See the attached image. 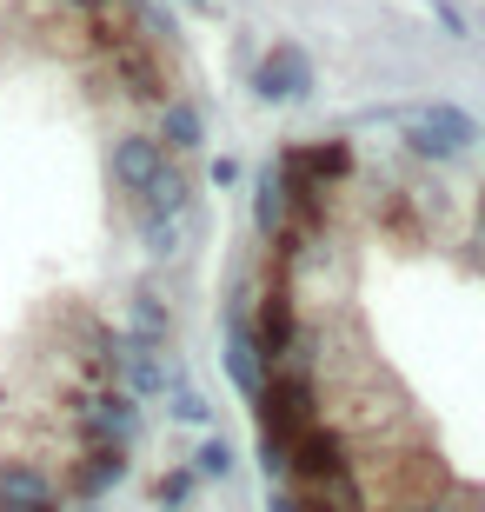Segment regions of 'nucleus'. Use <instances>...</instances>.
Listing matches in <instances>:
<instances>
[{
	"label": "nucleus",
	"mask_w": 485,
	"mask_h": 512,
	"mask_svg": "<svg viewBox=\"0 0 485 512\" xmlns=\"http://www.w3.org/2000/svg\"><path fill=\"white\" fill-rule=\"evenodd\" d=\"M253 233H260L266 247H280L286 233H293V187H286L280 167H266L260 187H253Z\"/></svg>",
	"instance_id": "7"
},
{
	"label": "nucleus",
	"mask_w": 485,
	"mask_h": 512,
	"mask_svg": "<svg viewBox=\"0 0 485 512\" xmlns=\"http://www.w3.org/2000/svg\"><path fill=\"white\" fill-rule=\"evenodd\" d=\"M200 473L206 479H226V473H233V446H226V439H206V446H200Z\"/></svg>",
	"instance_id": "13"
},
{
	"label": "nucleus",
	"mask_w": 485,
	"mask_h": 512,
	"mask_svg": "<svg viewBox=\"0 0 485 512\" xmlns=\"http://www.w3.org/2000/svg\"><path fill=\"white\" fill-rule=\"evenodd\" d=\"M167 153H200L206 147V120H200V107L193 100H167L160 107V133H153Z\"/></svg>",
	"instance_id": "8"
},
{
	"label": "nucleus",
	"mask_w": 485,
	"mask_h": 512,
	"mask_svg": "<svg viewBox=\"0 0 485 512\" xmlns=\"http://www.w3.org/2000/svg\"><path fill=\"white\" fill-rule=\"evenodd\" d=\"M253 340H260V360L266 373L273 366H286L299 353V306H293V266L273 260V273H266L260 286V320H253Z\"/></svg>",
	"instance_id": "2"
},
{
	"label": "nucleus",
	"mask_w": 485,
	"mask_h": 512,
	"mask_svg": "<svg viewBox=\"0 0 485 512\" xmlns=\"http://www.w3.org/2000/svg\"><path fill=\"white\" fill-rule=\"evenodd\" d=\"M206 180H213V187H233V180H240V160H226V153H220V160L206 167Z\"/></svg>",
	"instance_id": "15"
},
{
	"label": "nucleus",
	"mask_w": 485,
	"mask_h": 512,
	"mask_svg": "<svg viewBox=\"0 0 485 512\" xmlns=\"http://www.w3.org/2000/svg\"><path fill=\"white\" fill-rule=\"evenodd\" d=\"M167 167L173 160H167V147H160L153 133H120V140H113V180H120V193H133V200H140Z\"/></svg>",
	"instance_id": "4"
},
{
	"label": "nucleus",
	"mask_w": 485,
	"mask_h": 512,
	"mask_svg": "<svg viewBox=\"0 0 485 512\" xmlns=\"http://www.w3.org/2000/svg\"><path fill=\"white\" fill-rule=\"evenodd\" d=\"M0 512H60V486L27 459L0 466Z\"/></svg>",
	"instance_id": "6"
},
{
	"label": "nucleus",
	"mask_w": 485,
	"mask_h": 512,
	"mask_svg": "<svg viewBox=\"0 0 485 512\" xmlns=\"http://www.w3.org/2000/svg\"><path fill=\"white\" fill-rule=\"evenodd\" d=\"M167 413H173V419H187V426H206V399L180 386V393H173V406H167Z\"/></svg>",
	"instance_id": "14"
},
{
	"label": "nucleus",
	"mask_w": 485,
	"mask_h": 512,
	"mask_svg": "<svg viewBox=\"0 0 485 512\" xmlns=\"http://www.w3.org/2000/svg\"><path fill=\"white\" fill-rule=\"evenodd\" d=\"M432 14H439V27H446L452 40H472V20H466V7H459V0H426Z\"/></svg>",
	"instance_id": "12"
},
{
	"label": "nucleus",
	"mask_w": 485,
	"mask_h": 512,
	"mask_svg": "<svg viewBox=\"0 0 485 512\" xmlns=\"http://www.w3.org/2000/svg\"><path fill=\"white\" fill-rule=\"evenodd\" d=\"M120 479H127V439H87L80 459L67 466V486H74L80 499H100L107 486H120Z\"/></svg>",
	"instance_id": "5"
},
{
	"label": "nucleus",
	"mask_w": 485,
	"mask_h": 512,
	"mask_svg": "<svg viewBox=\"0 0 485 512\" xmlns=\"http://www.w3.org/2000/svg\"><path fill=\"white\" fill-rule=\"evenodd\" d=\"M399 140H406L412 160H459L479 140V120L466 107H452V100H432V107H406Z\"/></svg>",
	"instance_id": "1"
},
{
	"label": "nucleus",
	"mask_w": 485,
	"mask_h": 512,
	"mask_svg": "<svg viewBox=\"0 0 485 512\" xmlns=\"http://www.w3.org/2000/svg\"><path fill=\"white\" fill-rule=\"evenodd\" d=\"M140 213H160V220H193V187H187V173L167 167L147 193H140Z\"/></svg>",
	"instance_id": "9"
},
{
	"label": "nucleus",
	"mask_w": 485,
	"mask_h": 512,
	"mask_svg": "<svg viewBox=\"0 0 485 512\" xmlns=\"http://www.w3.org/2000/svg\"><path fill=\"white\" fill-rule=\"evenodd\" d=\"M187 7H200V14H220V0H187Z\"/></svg>",
	"instance_id": "18"
},
{
	"label": "nucleus",
	"mask_w": 485,
	"mask_h": 512,
	"mask_svg": "<svg viewBox=\"0 0 485 512\" xmlns=\"http://www.w3.org/2000/svg\"><path fill=\"white\" fill-rule=\"evenodd\" d=\"M127 340H147V346H167L173 340V313L160 293H133L127 306Z\"/></svg>",
	"instance_id": "10"
},
{
	"label": "nucleus",
	"mask_w": 485,
	"mask_h": 512,
	"mask_svg": "<svg viewBox=\"0 0 485 512\" xmlns=\"http://www.w3.org/2000/svg\"><path fill=\"white\" fill-rule=\"evenodd\" d=\"M313 54L306 47H293V40H273L260 54V67H253V94L266 100V107H293V100L313 94Z\"/></svg>",
	"instance_id": "3"
},
{
	"label": "nucleus",
	"mask_w": 485,
	"mask_h": 512,
	"mask_svg": "<svg viewBox=\"0 0 485 512\" xmlns=\"http://www.w3.org/2000/svg\"><path fill=\"white\" fill-rule=\"evenodd\" d=\"M140 240H147L153 260H173L187 247V220H160V213H140Z\"/></svg>",
	"instance_id": "11"
},
{
	"label": "nucleus",
	"mask_w": 485,
	"mask_h": 512,
	"mask_svg": "<svg viewBox=\"0 0 485 512\" xmlns=\"http://www.w3.org/2000/svg\"><path fill=\"white\" fill-rule=\"evenodd\" d=\"M173 512H180V506H173Z\"/></svg>",
	"instance_id": "19"
},
{
	"label": "nucleus",
	"mask_w": 485,
	"mask_h": 512,
	"mask_svg": "<svg viewBox=\"0 0 485 512\" xmlns=\"http://www.w3.org/2000/svg\"><path fill=\"white\" fill-rule=\"evenodd\" d=\"M67 7H80V14H100V7H113V0H67Z\"/></svg>",
	"instance_id": "17"
},
{
	"label": "nucleus",
	"mask_w": 485,
	"mask_h": 512,
	"mask_svg": "<svg viewBox=\"0 0 485 512\" xmlns=\"http://www.w3.org/2000/svg\"><path fill=\"white\" fill-rule=\"evenodd\" d=\"M193 493V473H173V479H160V506H167V499H187Z\"/></svg>",
	"instance_id": "16"
}]
</instances>
